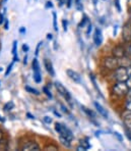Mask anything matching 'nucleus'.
Segmentation results:
<instances>
[{
    "instance_id": "obj_1",
    "label": "nucleus",
    "mask_w": 131,
    "mask_h": 151,
    "mask_svg": "<svg viewBox=\"0 0 131 151\" xmlns=\"http://www.w3.org/2000/svg\"><path fill=\"white\" fill-rule=\"evenodd\" d=\"M129 91L126 82H115L111 87V92L118 97H125L127 92Z\"/></svg>"
},
{
    "instance_id": "obj_2",
    "label": "nucleus",
    "mask_w": 131,
    "mask_h": 151,
    "mask_svg": "<svg viewBox=\"0 0 131 151\" xmlns=\"http://www.w3.org/2000/svg\"><path fill=\"white\" fill-rule=\"evenodd\" d=\"M54 129L60 137H64V138L68 139L69 141L72 142L73 134H72L71 130H70L68 127H66L65 125H63V124L58 123V122H57V123L54 124Z\"/></svg>"
},
{
    "instance_id": "obj_3",
    "label": "nucleus",
    "mask_w": 131,
    "mask_h": 151,
    "mask_svg": "<svg viewBox=\"0 0 131 151\" xmlns=\"http://www.w3.org/2000/svg\"><path fill=\"white\" fill-rule=\"evenodd\" d=\"M54 87L56 89L57 92L59 93L60 96L63 97L64 100L67 102V103H69L70 105H72V96H71V94H70L69 91L66 89L65 86H64L62 83H60V82L56 81V82H54Z\"/></svg>"
},
{
    "instance_id": "obj_4",
    "label": "nucleus",
    "mask_w": 131,
    "mask_h": 151,
    "mask_svg": "<svg viewBox=\"0 0 131 151\" xmlns=\"http://www.w3.org/2000/svg\"><path fill=\"white\" fill-rule=\"evenodd\" d=\"M112 78L115 82H126V80L128 79V68H117L112 72Z\"/></svg>"
},
{
    "instance_id": "obj_5",
    "label": "nucleus",
    "mask_w": 131,
    "mask_h": 151,
    "mask_svg": "<svg viewBox=\"0 0 131 151\" xmlns=\"http://www.w3.org/2000/svg\"><path fill=\"white\" fill-rule=\"evenodd\" d=\"M103 66L104 68H106L107 70H110V72H113L117 68H119V58L113 56H107L103 59Z\"/></svg>"
},
{
    "instance_id": "obj_6",
    "label": "nucleus",
    "mask_w": 131,
    "mask_h": 151,
    "mask_svg": "<svg viewBox=\"0 0 131 151\" xmlns=\"http://www.w3.org/2000/svg\"><path fill=\"white\" fill-rule=\"evenodd\" d=\"M112 55L117 58H121V57L127 55V47L124 44H117L114 46L112 49Z\"/></svg>"
},
{
    "instance_id": "obj_7",
    "label": "nucleus",
    "mask_w": 131,
    "mask_h": 151,
    "mask_svg": "<svg viewBox=\"0 0 131 151\" xmlns=\"http://www.w3.org/2000/svg\"><path fill=\"white\" fill-rule=\"evenodd\" d=\"M23 151H39L41 150V146L38 144L35 140H30V141H26V143L21 146V148Z\"/></svg>"
},
{
    "instance_id": "obj_8",
    "label": "nucleus",
    "mask_w": 131,
    "mask_h": 151,
    "mask_svg": "<svg viewBox=\"0 0 131 151\" xmlns=\"http://www.w3.org/2000/svg\"><path fill=\"white\" fill-rule=\"evenodd\" d=\"M66 75H67L68 78H69L71 81L74 82V83L81 84V77L77 72L71 70V68H68V70H66Z\"/></svg>"
},
{
    "instance_id": "obj_9",
    "label": "nucleus",
    "mask_w": 131,
    "mask_h": 151,
    "mask_svg": "<svg viewBox=\"0 0 131 151\" xmlns=\"http://www.w3.org/2000/svg\"><path fill=\"white\" fill-rule=\"evenodd\" d=\"M122 121H123L125 128L128 129L129 131H131V111L130 110H124L122 113Z\"/></svg>"
},
{
    "instance_id": "obj_10",
    "label": "nucleus",
    "mask_w": 131,
    "mask_h": 151,
    "mask_svg": "<svg viewBox=\"0 0 131 151\" xmlns=\"http://www.w3.org/2000/svg\"><path fill=\"white\" fill-rule=\"evenodd\" d=\"M93 39H94V43H95V46L100 47V46L102 45V43H103V34H102L101 29H99V28L95 29L94 37H93Z\"/></svg>"
},
{
    "instance_id": "obj_11",
    "label": "nucleus",
    "mask_w": 131,
    "mask_h": 151,
    "mask_svg": "<svg viewBox=\"0 0 131 151\" xmlns=\"http://www.w3.org/2000/svg\"><path fill=\"white\" fill-rule=\"evenodd\" d=\"M122 35H123V39L125 42L129 43L130 40H131V24L127 23L123 28V31H122Z\"/></svg>"
},
{
    "instance_id": "obj_12",
    "label": "nucleus",
    "mask_w": 131,
    "mask_h": 151,
    "mask_svg": "<svg viewBox=\"0 0 131 151\" xmlns=\"http://www.w3.org/2000/svg\"><path fill=\"white\" fill-rule=\"evenodd\" d=\"M44 68H46V70H47V73L50 75V77H55L56 73H55L54 66H53V63L50 59H48V58L44 59Z\"/></svg>"
},
{
    "instance_id": "obj_13",
    "label": "nucleus",
    "mask_w": 131,
    "mask_h": 151,
    "mask_svg": "<svg viewBox=\"0 0 131 151\" xmlns=\"http://www.w3.org/2000/svg\"><path fill=\"white\" fill-rule=\"evenodd\" d=\"M92 147V145H90V139L88 138V137H85V138H83V139H81L80 140V142H79V145L77 146V148H76V150H78V151H85V150H88L90 148Z\"/></svg>"
},
{
    "instance_id": "obj_14",
    "label": "nucleus",
    "mask_w": 131,
    "mask_h": 151,
    "mask_svg": "<svg viewBox=\"0 0 131 151\" xmlns=\"http://www.w3.org/2000/svg\"><path fill=\"white\" fill-rule=\"evenodd\" d=\"M94 106H95V109H97V111L99 112L100 115H102L104 119H108V117H109V113L107 111V109H106V108L104 107L103 105H101V104H100L98 101H95L94 102Z\"/></svg>"
},
{
    "instance_id": "obj_15",
    "label": "nucleus",
    "mask_w": 131,
    "mask_h": 151,
    "mask_svg": "<svg viewBox=\"0 0 131 151\" xmlns=\"http://www.w3.org/2000/svg\"><path fill=\"white\" fill-rule=\"evenodd\" d=\"M80 108H81V110H83V111L85 113L88 117H90V119H92L93 123H95V125H98V124L95 123V113L93 111V110H90V108H88L86 106H84V105H81Z\"/></svg>"
},
{
    "instance_id": "obj_16",
    "label": "nucleus",
    "mask_w": 131,
    "mask_h": 151,
    "mask_svg": "<svg viewBox=\"0 0 131 151\" xmlns=\"http://www.w3.org/2000/svg\"><path fill=\"white\" fill-rule=\"evenodd\" d=\"M119 65L123 66V68H129V66H131V57L129 55H125V56L119 58Z\"/></svg>"
},
{
    "instance_id": "obj_17",
    "label": "nucleus",
    "mask_w": 131,
    "mask_h": 151,
    "mask_svg": "<svg viewBox=\"0 0 131 151\" xmlns=\"http://www.w3.org/2000/svg\"><path fill=\"white\" fill-rule=\"evenodd\" d=\"M33 78H34V81L36 82L37 84H41L42 83V80H43V78H42V74H41V70H36V72H33Z\"/></svg>"
},
{
    "instance_id": "obj_18",
    "label": "nucleus",
    "mask_w": 131,
    "mask_h": 151,
    "mask_svg": "<svg viewBox=\"0 0 131 151\" xmlns=\"http://www.w3.org/2000/svg\"><path fill=\"white\" fill-rule=\"evenodd\" d=\"M59 141H60V144H61V145H63L65 148H70V147H71V141H69L68 139L59 136Z\"/></svg>"
},
{
    "instance_id": "obj_19",
    "label": "nucleus",
    "mask_w": 131,
    "mask_h": 151,
    "mask_svg": "<svg viewBox=\"0 0 131 151\" xmlns=\"http://www.w3.org/2000/svg\"><path fill=\"white\" fill-rule=\"evenodd\" d=\"M24 89H26V91L28 93H30V94H33V95H36V96H38V95H40V92L37 90V89L31 87V86L28 85H26L24 86Z\"/></svg>"
},
{
    "instance_id": "obj_20",
    "label": "nucleus",
    "mask_w": 131,
    "mask_h": 151,
    "mask_svg": "<svg viewBox=\"0 0 131 151\" xmlns=\"http://www.w3.org/2000/svg\"><path fill=\"white\" fill-rule=\"evenodd\" d=\"M32 68H33V72H36V70H40V63L39 60H38L37 57H35L32 61Z\"/></svg>"
},
{
    "instance_id": "obj_21",
    "label": "nucleus",
    "mask_w": 131,
    "mask_h": 151,
    "mask_svg": "<svg viewBox=\"0 0 131 151\" xmlns=\"http://www.w3.org/2000/svg\"><path fill=\"white\" fill-rule=\"evenodd\" d=\"M90 81H92V83H93V85H94L95 89L98 91V92H99V94H100V95H102L101 90H100V88L98 87V85H97V81H95V76L93 75V74H90Z\"/></svg>"
},
{
    "instance_id": "obj_22",
    "label": "nucleus",
    "mask_w": 131,
    "mask_h": 151,
    "mask_svg": "<svg viewBox=\"0 0 131 151\" xmlns=\"http://www.w3.org/2000/svg\"><path fill=\"white\" fill-rule=\"evenodd\" d=\"M52 17H53V28H54L55 32H58V25H57V13L55 12H52Z\"/></svg>"
},
{
    "instance_id": "obj_23",
    "label": "nucleus",
    "mask_w": 131,
    "mask_h": 151,
    "mask_svg": "<svg viewBox=\"0 0 131 151\" xmlns=\"http://www.w3.org/2000/svg\"><path fill=\"white\" fill-rule=\"evenodd\" d=\"M43 92H44V94L48 97V98L53 99V94H52V92H51L50 88H49L48 86H44V87H43Z\"/></svg>"
},
{
    "instance_id": "obj_24",
    "label": "nucleus",
    "mask_w": 131,
    "mask_h": 151,
    "mask_svg": "<svg viewBox=\"0 0 131 151\" xmlns=\"http://www.w3.org/2000/svg\"><path fill=\"white\" fill-rule=\"evenodd\" d=\"M13 107H14V103H13V101H9V102H7V103L4 104L3 110L4 111H10Z\"/></svg>"
},
{
    "instance_id": "obj_25",
    "label": "nucleus",
    "mask_w": 131,
    "mask_h": 151,
    "mask_svg": "<svg viewBox=\"0 0 131 151\" xmlns=\"http://www.w3.org/2000/svg\"><path fill=\"white\" fill-rule=\"evenodd\" d=\"M8 148V142L6 139H4V137L0 140V149L1 150H6Z\"/></svg>"
},
{
    "instance_id": "obj_26",
    "label": "nucleus",
    "mask_w": 131,
    "mask_h": 151,
    "mask_svg": "<svg viewBox=\"0 0 131 151\" xmlns=\"http://www.w3.org/2000/svg\"><path fill=\"white\" fill-rule=\"evenodd\" d=\"M44 150L46 151H49V150H53V151H56V150H59V147L57 145H54V144H48L44 147Z\"/></svg>"
},
{
    "instance_id": "obj_27",
    "label": "nucleus",
    "mask_w": 131,
    "mask_h": 151,
    "mask_svg": "<svg viewBox=\"0 0 131 151\" xmlns=\"http://www.w3.org/2000/svg\"><path fill=\"white\" fill-rule=\"evenodd\" d=\"M90 22H88V17H86L85 14H83V17L81 19V21H80V23L78 24V28H83L84 26L86 25V24H88Z\"/></svg>"
},
{
    "instance_id": "obj_28",
    "label": "nucleus",
    "mask_w": 131,
    "mask_h": 151,
    "mask_svg": "<svg viewBox=\"0 0 131 151\" xmlns=\"http://www.w3.org/2000/svg\"><path fill=\"white\" fill-rule=\"evenodd\" d=\"M14 63H15V61H11L9 64L7 65V68H6V70H5V74H4V76L5 77H8V75L11 73V70H12V68H13V65H14Z\"/></svg>"
},
{
    "instance_id": "obj_29",
    "label": "nucleus",
    "mask_w": 131,
    "mask_h": 151,
    "mask_svg": "<svg viewBox=\"0 0 131 151\" xmlns=\"http://www.w3.org/2000/svg\"><path fill=\"white\" fill-rule=\"evenodd\" d=\"M126 84H127L128 88L131 89V68H128V79L126 80Z\"/></svg>"
},
{
    "instance_id": "obj_30",
    "label": "nucleus",
    "mask_w": 131,
    "mask_h": 151,
    "mask_svg": "<svg viewBox=\"0 0 131 151\" xmlns=\"http://www.w3.org/2000/svg\"><path fill=\"white\" fill-rule=\"evenodd\" d=\"M12 55H16L17 54V41L14 40L12 42Z\"/></svg>"
},
{
    "instance_id": "obj_31",
    "label": "nucleus",
    "mask_w": 131,
    "mask_h": 151,
    "mask_svg": "<svg viewBox=\"0 0 131 151\" xmlns=\"http://www.w3.org/2000/svg\"><path fill=\"white\" fill-rule=\"evenodd\" d=\"M43 122L45 124H47V125H50V124L53 123V119L51 116H48V115H46V116L43 117Z\"/></svg>"
},
{
    "instance_id": "obj_32",
    "label": "nucleus",
    "mask_w": 131,
    "mask_h": 151,
    "mask_svg": "<svg viewBox=\"0 0 131 151\" xmlns=\"http://www.w3.org/2000/svg\"><path fill=\"white\" fill-rule=\"evenodd\" d=\"M62 28H63L64 32H67L68 30V21L65 19H62Z\"/></svg>"
},
{
    "instance_id": "obj_33",
    "label": "nucleus",
    "mask_w": 131,
    "mask_h": 151,
    "mask_svg": "<svg viewBox=\"0 0 131 151\" xmlns=\"http://www.w3.org/2000/svg\"><path fill=\"white\" fill-rule=\"evenodd\" d=\"M5 12H6V8H4L3 12L0 13V26L3 25L4 21H5Z\"/></svg>"
},
{
    "instance_id": "obj_34",
    "label": "nucleus",
    "mask_w": 131,
    "mask_h": 151,
    "mask_svg": "<svg viewBox=\"0 0 131 151\" xmlns=\"http://www.w3.org/2000/svg\"><path fill=\"white\" fill-rule=\"evenodd\" d=\"M74 3H75V5H76V8L78 10H83V5H81V0H74Z\"/></svg>"
},
{
    "instance_id": "obj_35",
    "label": "nucleus",
    "mask_w": 131,
    "mask_h": 151,
    "mask_svg": "<svg viewBox=\"0 0 131 151\" xmlns=\"http://www.w3.org/2000/svg\"><path fill=\"white\" fill-rule=\"evenodd\" d=\"M43 45V41H40L39 43H38L37 45V48H36V52H35V55H36V57L39 55V52H40V48H41V46Z\"/></svg>"
},
{
    "instance_id": "obj_36",
    "label": "nucleus",
    "mask_w": 131,
    "mask_h": 151,
    "mask_svg": "<svg viewBox=\"0 0 131 151\" xmlns=\"http://www.w3.org/2000/svg\"><path fill=\"white\" fill-rule=\"evenodd\" d=\"M21 50H23V52L24 53H28V51H30V46H28V44H23V47H21Z\"/></svg>"
},
{
    "instance_id": "obj_37",
    "label": "nucleus",
    "mask_w": 131,
    "mask_h": 151,
    "mask_svg": "<svg viewBox=\"0 0 131 151\" xmlns=\"http://www.w3.org/2000/svg\"><path fill=\"white\" fill-rule=\"evenodd\" d=\"M60 107H61V110L63 112H65L66 114H69V110H68V108L66 107L65 105H63V104H60Z\"/></svg>"
},
{
    "instance_id": "obj_38",
    "label": "nucleus",
    "mask_w": 131,
    "mask_h": 151,
    "mask_svg": "<svg viewBox=\"0 0 131 151\" xmlns=\"http://www.w3.org/2000/svg\"><path fill=\"white\" fill-rule=\"evenodd\" d=\"M93 31V25L90 23H88V30H86V35L88 36H90V32Z\"/></svg>"
},
{
    "instance_id": "obj_39",
    "label": "nucleus",
    "mask_w": 131,
    "mask_h": 151,
    "mask_svg": "<svg viewBox=\"0 0 131 151\" xmlns=\"http://www.w3.org/2000/svg\"><path fill=\"white\" fill-rule=\"evenodd\" d=\"M114 2H115V6H116V8H117V10L120 12H121V6H120V0H114Z\"/></svg>"
},
{
    "instance_id": "obj_40",
    "label": "nucleus",
    "mask_w": 131,
    "mask_h": 151,
    "mask_svg": "<svg viewBox=\"0 0 131 151\" xmlns=\"http://www.w3.org/2000/svg\"><path fill=\"white\" fill-rule=\"evenodd\" d=\"M125 101H131V89H129L127 94L125 95Z\"/></svg>"
},
{
    "instance_id": "obj_41",
    "label": "nucleus",
    "mask_w": 131,
    "mask_h": 151,
    "mask_svg": "<svg viewBox=\"0 0 131 151\" xmlns=\"http://www.w3.org/2000/svg\"><path fill=\"white\" fill-rule=\"evenodd\" d=\"M3 26H4V29H5L6 31L9 30V22H8L7 19H5V21H4V23H3Z\"/></svg>"
},
{
    "instance_id": "obj_42",
    "label": "nucleus",
    "mask_w": 131,
    "mask_h": 151,
    "mask_svg": "<svg viewBox=\"0 0 131 151\" xmlns=\"http://www.w3.org/2000/svg\"><path fill=\"white\" fill-rule=\"evenodd\" d=\"M125 109L131 111V101H125Z\"/></svg>"
},
{
    "instance_id": "obj_43",
    "label": "nucleus",
    "mask_w": 131,
    "mask_h": 151,
    "mask_svg": "<svg viewBox=\"0 0 131 151\" xmlns=\"http://www.w3.org/2000/svg\"><path fill=\"white\" fill-rule=\"evenodd\" d=\"M72 3H73V0H66V1H65V4H66V6H67V8L71 7Z\"/></svg>"
},
{
    "instance_id": "obj_44",
    "label": "nucleus",
    "mask_w": 131,
    "mask_h": 151,
    "mask_svg": "<svg viewBox=\"0 0 131 151\" xmlns=\"http://www.w3.org/2000/svg\"><path fill=\"white\" fill-rule=\"evenodd\" d=\"M53 2L52 1H47L46 2V8H53Z\"/></svg>"
},
{
    "instance_id": "obj_45",
    "label": "nucleus",
    "mask_w": 131,
    "mask_h": 151,
    "mask_svg": "<svg viewBox=\"0 0 131 151\" xmlns=\"http://www.w3.org/2000/svg\"><path fill=\"white\" fill-rule=\"evenodd\" d=\"M19 33H21V35H26V29L24 28V27H21V28H19Z\"/></svg>"
},
{
    "instance_id": "obj_46",
    "label": "nucleus",
    "mask_w": 131,
    "mask_h": 151,
    "mask_svg": "<svg viewBox=\"0 0 131 151\" xmlns=\"http://www.w3.org/2000/svg\"><path fill=\"white\" fill-rule=\"evenodd\" d=\"M126 47H127V55H129L131 57V43H129V45L126 46Z\"/></svg>"
},
{
    "instance_id": "obj_47",
    "label": "nucleus",
    "mask_w": 131,
    "mask_h": 151,
    "mask_svg": "<svg viewBox=\"0 0 131 151\" xmlns=\"http://www.w3.org/2000/svg\"><path fill=\"white\" fill-rule=\"evenodd\" d=\"M26 116H28V119H36L35 115H33L32 113H30V112H26Z\"/></svg>"
},
{
    "instance_id": "obj_48",
    "label": "nucleus",
    "mask_w": 131,
    "mask_h": 151,
    "mask_svg": "<svg viewBox=\"0 0 131 151\" xmlns=\"http://www.w3.org/2000/svg\"><path fill=\"white\" fill-rule=\"evenodd\" d=\"M53 112H54V114H55V115H56V116H58V117H62L61 113H60L59 111H57V110L53 109Z\"/></svg>"
},
{
    "instance_id": "obj_49",
    "label": "nucleus",
    "mask_w": 131,
    "mask_h": 151,
    "mask_svg": "<svg viewBox=\"0 0 131 151\" xmlns=\"http://www.w3.org/2000/svg\"><path fill=\"white\" fill-rule=\"evenodd\" d=\"M59 3V6H63L65 4V0H57Z\"/></svg>"
},
{
    "instance_id": "obj_50",
    "label": "nucleus",
    "mask_w": 131,
    "mask_h": 151,
    "mask_svg": "<svg viewBox=\"0 0 131 151\" xmlns=\"http://www.w3.org/2000/svg\"><path fill=\"white\" fill-rule=\"evenodd\" d=\"M47 39L48 40H53V34H51V33H48V34H47Z\"/></svg>"
},
{
    "instance_id": "obj_51",
    "label": "nucleus",
    "mask_w": 131,
    "mask_h": 151,
    "mask_svg": "<svg viewBox=\"0 0 131 151\" xmlns=\"http://www.w3.org/2000/svg\"><path fill=\"white\" fill-rule=\"evenodd\" d=\"M114 135H115V136H116L117 138H118V139L120 140V141H121V140H122V137L120 136V135H119V134H118V133H117V132H116V133H114Z\"/></svg>"
},
{
    "instance_id": "obj_52",
    "label": "nucleus",
    "mask_w": 131,
    "mask_h": 151,
    "mask_svg": "<svg viewBox=\"0 0 131 151\" xmlns=\"http://www.w3.org/2000/svg\"><path fill=\"white\" fill-rule=\"evenodd\" d=\"M3 137H4V133H3V131H2L1 129H0V140L3 138Z\"/></svg>"
},
{
    "instance_id": "obj_53",
    "label": "nucleus",
    "mask_w": 131,
    "mask_h": 151,
    "mask_svg": "<svg viewBox=\"0 0 131 151\" xmlns=\"http://www.w3.org/2000/svg\"><path fill=\"white\" fill-rule=\"evenodd\" d=\"M26 63H28V56L26 55V56L23 57V64H26Z\"/></svg>"
},
{
    "instance_id": "obj_54",
    "label": "nucleus",
    "mask_w": 131,
    "mask_h": 151,
    "mask_svg": "<svg viewBox=\"0 0 131 151\" xmlns=\"http://www.w3.org/2000/svg\"><path fill=\"white\" fill-rule=\"evenodd\" d=\"M0 122H1V123H5V119H4L3 116H1V115H0Z\"/></svg>"
},
{
    "instance_id": "obj_55",
    "label": "nucleus",
    "mask_w": 131,
    "mask_h": 151,
    "mask_svg": "<svg viewBox=\"0 0 131 151\" xmlns=\"http://www.w3.org/2000/svg\"><path fill=\"white\" fill-rule=\"evenodd\" d=\"M116 35H117V26L114 28V36H116Z\"/></svg>"
},
{
    "instance_id": "obj_56",
    "label": "nucleus",
    "mask_w": 131,
    "mask_h": 151,
    "mask_svg": "<svg viewBox=\"0 0 131 151\" xmlns=\"http://www.w3.org/2000/svg\"><path fill=\"white\" fill-rule=\"evenodd\" d=\"M54 49H55V50H57V42H56V41L54 42Z\"/></svg>"
},
{
    "instance_id": "obj_57",
    "label": "nucleus",
    "mask_w": 131,
    "mask_h": 151,
    "mask_svg": "<svg viewBox=\"0 0 131 151\" xmlns=\"http://www.w3.org/2000/svg\"><path fill=\"white\" fill-rule=\"evenodd\" d=\"M129 14H130V15H131V7H130V8H129Z\"/></svg>"
},
{
    "instance_id": "obj_58",
    "label": "nucleus",
    "mask_w": 131,
    "mask_h": 151,
    "mask_svg": "<svg viewBox=\"0 0 131 151\" xmlns=\"http://www.w3.org/2000/svg\"><path fill=\"white\" fill-rule=\"evenodd\" d=\"M2 2H3V0H0V5L2 4Z\"/></svg>"
},
{
    "instance_id": "obj_59",
    "label": "nucleus",
    "mask_w": 131,
    "mask_h": 151,
    "mask_svg": "<svg viewBox=\"0 0 131 151\" xmlns=\"http://www.w3.org/2000/svg\"><path fill=\"white\" fill-rule=\"evenodd\" d=\"M3 2H4V3H5V2H7V0H3Z\"/></svg>"
},
{
    "instance_id": "obj_60",
    "label": "nucleus",
    "mask_w": 131,
    "mask_h": 151,
    "mask_svg": "<svg viewBox=\"0 0 131 151\" xmlns=\"http://www.w3.org/2000/svg\"><path fill=\"white\" fill-rule=\"evenodd\" d=\"M130 68H131V66H130Z\"/></svg>"
}]
</instances>
